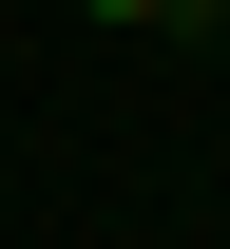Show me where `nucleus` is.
Listing matches in <instances>:
<instances>
[{
  "label": "nucleus",
  "instance_id": "obj_1",
  "mask_svg": "<svg viewBox=\"0 0 230 249\" xmlns=\"http://www.w3.org/2000/svg\"><path fill=\"white\" fill-rule=\"evenodd\" d=\"M77 19H173V0H77Z\"/></svg>",
  "mask_w": 230,
  "mask_h": 249
}]
</instances>
